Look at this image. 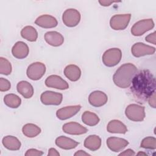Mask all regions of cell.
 <instances>
[{
    "label": "cell",
    "instance_id": "6da1fadb",
    "mask_svg": "<svg viewBox=\"0 0 156 156\" xmlns=\"http://www.w3.org/2000/svg\"><path fill=\"white\" fill-rule=\"evenodd\" d=\"M130 93L133 98L143 103L155 91V78L149 70H141L136 73L130 84Z\"/></svg>",
    "mask_w": 156,
    "mask_h": 156
},
{
    "label": "cell",
    "instance_id": "7a4b0ae2",
    "mask_svg": "<svg viewBox=\"0 0 156 156\" xmlns=\"http://www.w3.org/2000/svg\"><path fill=\"white\" fill-rule=\"evenodd\" d=\"M137 73V68L131 63H124L118 68L113 76L114 83L119 88L130 87L132 80Z\"/></svg>",
    "mask_w": 156,
    "mask_h": 156
},
{
    "label": "cell",
    "instance_id": "3957f363",
    "mask_svg": "<svg viewBox=\"0 0 156 156\" xmlns=\"http://www.w3.org/2000/svg\"><path fill=\"white\" fill-rule=\"evenodd\" d=\"M122 58V52L119 48H110L103 54L102 60L103 63L108 67H113L119 63Z\"/></svg>",
    "mask_w": 156,
    "mask_h": 156
},
{
    "label": "cell",
    "instance_id": "277c9868",
    "mask_svg": "<svg viewBox=\"0 0 156 156\" xmlns=\"http://www.w3.org/2000/svg\"><path fill=\"white\" fill-rule=\"evenodd\" d=\"M125 115L131 121H142L145 118L144 107L135 104H130L125 110Z\"/></svg>",
    "mask_w": 156,
    "mask_h": 156
},
{
    "label": "cell",
    "instance_id": "5b68a950",
    "mask_svg": "<svg viewBox=\"0 0 156 156\" xmlns=\"http://www.w3.org/2000/svg\"><path fill=\"white\" fill-rule=\"evenodd\" d=\"M154 27L152 19H144L135 23L131 28V33L134 36H141Z\"/></svg>",
    "mask_w": 156,
    "mask_h": 156
},
{
    "label": "cell",
    "instance_id": "8992f818",
    "mask_svg": "<svg viewBox=\"0 0 156 156\" xmlns=\"http://www.w3.org/2000/svg\"><path fill=\"white\" fill-rule=\"evenodd\" d=\"M131 18V14H118L113 15L110 20V27L116 30H121L125 29Z\"/></svg>",
    "mask_w": 156,
    "mask_h": 156
},
{
    "label": "cell",
    "instance_id": "52a82bcc",
    "mask_svg": "<svg viewBox=\"0 0 156 156\" xmlns=\"http://www.w3.org/2000/svg\"><path fill=\"white\" fill-rule=\"evenodd\" d=\"M46 72V66L44 63L39 62L31 63L27 69V77L33 80L40 79Z\"/></svg>",
    "mask_w": 156,
    "mask_h": 156
},
{
    "label": "cell",
    "instance_id": "ba28073f",
    "mask_svg": "<svg viewBox=\"0 0 156 156\" xmlns=\"http://www.w3.org/2000/svg\"><path fill=\"white\" fill-rule=\"evenodd\" d=\"M62 21L67 27H75L80 21V13L75 9H66L63 13Z\"/></svg>",
    "mask_w": 156,
    "mask_h": 156
},
{
    "label": "cell",
    "instance_id": "9c48e42d",
    "mask_svg": "<svg viewBox=\"0 0 156 156\" xmlns=\"http://www.w3.org/2000/svg\"><path fill=\"white\" fill-rule=\"evenodd\" d=\"M63 99L62 93L52 91H46L43 92L40 96V100L42 104L49 105H58L61 104Z\"/></svg>",
    "mask_w": 156,
    "mask_h": 156
},
{
    "label": "cell",
    "instance_id": "30bf717a",
    "mask_svg": "<svg viewBox=\"0 0 156 156\" xmlns=\"http://www.w3.org/2000/svg\"><path fill=\"white\" fill-rule=\"evenodd\" d=\"M155 48L143 43H136L131 48V52L135 57H140L146 55L154 54Z\"/></svg>",
    "mask_w": 156,
    "mask_h": 156
},
{
    "label": "cell",
    "instance_id": "8fae6325",
    "mask_svg": "<svg viewBox=\"0 0 156 156\" xmlns=\"http://www.w3.org/2000/svg\"><path fill=\"white\" fill-rule=\"evenodd\" d=\"M45 85L48 87L58 90H66L69 88L68 83L60 76L57 75L49 76L45 80Z\"/></svg>",
    "mask_w": 156,
    "mask_h": 156
},
{
    "label": "cell",
    "instance_id": "7c38bea8",
    "mask_svg": "<svg viewBox=\"0 0 156 156\" xmlns=\"http://www.w3.org/2000/svg\"><path fill=\"white\" fill-rule=\"evenodd\" d=\"M108 101L107 94L101 91L91 92L88 97L89 103L94 107H99L105 105Z\"/></svg>",
    "mask_w": 156,
    "mask_h": 156
},
{
    "label": "cell",
    "instance_id": "4fadbf2b",
    "mask_svg": "<svg viewBox=\"0 0 156 156\" xmlns=\"http://www.w3.org/2000/svg\"><path fill=\"white\" fill-rule=\"evenodd\" d=\"M80 108V105L66 106L58 109L56 112V116L60 120H65L77 114Z\"/></svg>",
    "mask_w": 156,
    "mask_h": 156
},
{
    "label": "cell",
    "instance_id": "5bb4252c",
    "mask_svg": "<svg viewBox=\"0 0 156 156\" xmlns=\"http://www.w3.org/2000/svg\"><path fill=\"white\" fill-rule=\"evenodd\" d=\"M62 130L66 133L74 135H79L86 133L87 129L76 122H69L63 124Z\"/></svg>",
    "mask_w": 156,
    "mask_h": 156
},
{
    "label": "cell",
    "instance_id": "9a60e30c",
    "mask_svg": "<svg viewBox=\"0 0 156 156\" xmlns=\"http://www.w3.org/2000/svg\"><path fill=\"white\" fill-rule=\"evenodd\" d=\"M127 140L119 137H109L107 140V145L108 147L113 152H118L123 150L127 145Z\"/></svg>",
    "mask_w": 156,
    "mask_h": 156
},
{
    "label": "cell",
    "instance_id": "2e32d148",
    "mask_svg": "<svg viewBox=\"0 0 156 156\" xmlns=\"http://www.w3.org/2000/svg\"><path fill=\"white\" fill-rule=\"evenodd\" d=\"M29 52V49L26 43L23 41H17L12 48L13 56L18 59L26 58Z\"/></svg>",
    "mask_w": 156,
    "mask_h": 156
},
{
    "label": "cell",
    "instance_id": "e0dca14e",
    "mask_svg": "<svg viewBox=\"0 0 156 156\" xmlns=\"http://www.w3.org/2000/svg\"><path fill=\"white\" fill-rule=\"evenodd\" d=\"M35 23L37 26L46 29L55 27L58 24L56 18L49 15H42L38 16L36 19Z\"/></svg>",
    "mask_w": 156,
    "mask_h": 156
},
{
    "label": "cell",
    "instance_id": "ac0fdd59",
    "mask_svg": "<svg viewBox=\"0 0 156 156\" xmlns=\"http://www.w3.org/2000/svg\"><path fill=\"white\" fill-rule=\"evenodd\" d=\"M46 42L51 46L57 47L61 46L64 42L63 35L56 31H49L44 34Z\"/></svg>",
    "mask_w": 156,
    "mask_h": 156
},
{
    "label": "cell",
    "instance_id": "d6986e66",
    "mask_svg": "<svg viewBox=\"0 0 156 156\" xmlns=\"http://www.w3.org/2000/svg\"><path fill=\"white\" fill-rule=\"evenodd\" d=\"M55 144L61 149L69 150L76 148L79 144V142L66 137L65 136H60L55 140Z\"/></svg>",
    "mask_w": 156,
    "mask_h": 156
},
{
    "label": "cell",
    "instance_id": "ffe728a7",
    "mask_svg": "<svg viewBox=\"0 0 156 156\" xmlns=\"http://www.w3.org/2000/svg\"><path fill=\"white\" fill-rule=\"evenodd\" d=\"M64 74L69 80L76 82L80 77L81 70L77 65L71 64L67 65L64 69Z\"/></svg>",
    "mask_w": 156,
    "mask_h": 156
},
{
    "label": "cell",
    "instance_id": "44dd1931",
    "mask_svg": "<svg viewBox=\"0 0 156 156\" xmlns=\"http://www.w3.org/2000/svg\"><path fill=\"white\" fill-rule=\"evenodd\" d=\"M16 89L18 92L26 99L32 98L34 94V88L32 85L25 80L19 82L16 85Z\"/></svg>",
    "mask_w": 156,
    "mask_h": 156
},
{
    "label": "cell",
    "instance_id": "7402d4cb",
    "mask_svg": "<svg viewBox=\"0 0 156 156\" xmlns=\"http://www.w3.org/2000/svg\"><path fill=\"white\" fill-rule=\"evenodd\" d=\"M107 130L109 133L124 134L127 132V129L126 125L121 121L117 119H113L108 123Z\"/></svg>",
    "mask_w": 156,
    "mask_h": 156
},
{
    "label": "cell",
    "instance_id": "603a6c76",
    "mask_svg": "<svg viewBox=\"0 0 156 156\" xmlns=\"http://www.w3.org/2000/svg\"><path fill=\"white\" fill-rule=\"evenodd\" d=\"M2 143L7 149L10 151H18L21 147L20 141L15 136L7 135L2 138Z\"/></svg>",
    "mask_w": 156,
    "mask_h": 156
},
{
    "label": "cell",
    "instance_id": "cb8c5ba5",
    "mask_svg": "<svg viewBox=\"0 0 156 156\" xmlns=\"http://www.w3.org/2000/svg\"><path fill=\"white\" fill-rule=\"evenodd\" d=\"M83 144L87 149L91 151H95L100 148L101 139L98 135H91L85 138Z\"/></svg>",
    "mask_w": 156,
    "mask_h": 156
},
{
    "label": "cell",
    "instance_id": "d4e9b609",
    "mask_svg": "<svg viewBox=\"0 0 156 156\" xmlns=\"http://www.w3.org/2000/svg\"><path fill=\"white\" fill-rule=\"evenodd\" d=\"M21 37L29 41H35L38 38V33L36 29L31 26H27L23 27L21 31Z\"/></svg>",
    "mask_w": 156,
    "mask_h": 156
},
{
    "label": "cell",
    "instance_id": "484cf974",
    "mask_svg": "<svg viewBox=\"0 0 156 156\" xmlns=\"http://www.w3.org/2000/svg\"><path fill=\"white\" fill-rule=\"evenodd\" d=\"M82 121L87 126H94L99 123L100 119L96 113L90 111H85L82 115Z\"/></svg>",
    "mask_w": 156,
    "mask_h": 156
},
{
    "label": "cell",
    "instance_id": "4316f807",
    "mask_svg": "<svg viewBox=\"0 0 156 156\" xmlns=\"http://www.w3.org/2000/svg\"><path fill=\"white\" fill-rule=\"evenodd\" d=\"M22 132L26 136L34 138L41 133V129L34 124L27 123L23 127Z\"/></svg>",
    "mask_w": 156,
    "mask_h": 156
},
{
    "label": "cell",
    "instance_id": "83f0119b",
    "mask_svg": "<svg viewBox=\"0 0 156 156\" xmlns=\"http://www.w3.org/2000/svg\"><path fill=\"white\" fill-rule=\"evenodd\" d=\"M4 104L9 107L16 108L21 104V98L16 94L10 93L6 94L4 98Z\"/></svg>",
    "mask_w": 156,
    "mask_h": 156
},
{
    "label": "cell",
    "instance_id": "f1b7e54d",
    "mask_svg": "<svg viewBox=\"0 0 156 156\" xmlns=\"http://www.w3.org/2000/svg\"><path fill=\"white\" fill-rule=\"evenodd\" d=\"M12 70V65L10 62L3 57L0 58V74L4 75H9Z\"/></svg>",
    "mask_w": 156,
    "mask_h": 156
},
{
    "label": "cell",
    "instance_id": "f546056e",
    "mask_svg": "<svg viewBox=\"0 0 156 156\" xmlns=\"http://www.w3.org/2000/svg\"><path fill=\"white\" fill-rule=\"evenodd\" d=\"M140 147L147 149H155L156 139L155 137L147 136L144 138L140 144Z\"/></svg>",
    "mask_w": 156,
    "mask_h": 156
},
{
    "label": "cell",
    "instance_id": "4dcf8cb0",
    "mask_svg": "<svg viewBox=\"0 0 156 156\" xmlns=\"http://www.w3.org/2000/svg\"><path fill=\"white\" fill-rule=\"evenodd\" d=\"M11 87L10 82L6 79L3 77L0 78V91H7L10 90Z\"/></svg>",
    "mask_w": 156,
    "mask_h": 156
},
{
    "label": "cell",
    "instance_id": "1f68e13d",
    "mask_svg": "<svg viewBox=\"0 0 156 156\" xmlns=\"http://www.w3.org/2000/svg\"><path fill=\"white\" fill-rule=\"evenodd\" d=\"M43 154V152L41 151H38L35 149H28L26 154V156H41Z\"/></svg>",
    "mask_w": 156,
    "mask_h": 156
},
{
    "label": "cell",
    "instance_id": "d6a6232c",
    "mask_svg": "<svg viewBox=\"0 0 156 156\" xmlns=\"http://www.w3.org/2000/svg\"><path fill=\"white\" fill-rule=\"evenodd\" d=\"M145 40L147 42L151 43L154 44H156L155 42V32H154L153 33H151L147 35L145 38Z\"/></svg>",
    "mask_w": 156,
    "mask_h": 156
},
{
    "label": "cell",
    "instance_id": "836d02e7",
    "mask_svg": "<svg viewBox=\"0 0 156 156\" xmlns=\"http://www.w3.org/2000/svg\"><path fill=\"white\" fill-rule=\"evenodd\" d=\"M149 104L153 108L156 107V101H155V91L147 99Z\"/></svg>",
    "mask_w": 156,
    "mask_h": 156
},
{
    "label": "cell",
    "instance_id": "e575fe53",
    "mask_svg": "<svg viewBox=\"0 0 156 156\" xmlns=\"http://www.w3.org/2000/svg\"><path fill=\"white\" fill-rule=\"evenodd\" d=\"M135 155V152L131 149H127V150L123 151L122 152L119 154V155H124V156H133Z\"/></svg>",
    "mask_w": 156,
    "mask_h": 156
},
{
    "label": "cell",
    "instance_id": "d590c367",
    "mask_svg": "<svg viewBox=\"0 0 156 156\" xmlns=\"http://www.w3.org/2000/svg\"><path fill=\"white\" fill-rule=\"evenodd\" d=\"M48 156H59L60 154L54 148H50L48 153Z\"/></svg>",
    "mask_w": 156,
    "mask_h": 156
},
{
    "label": "cell",
    "instance_id": "8d00e7d4",
    "mask_svg": "<svg viewBox=\"0 0 156 156\" xmlns=\"http://www.w3.org/2000/svg\"><path fill=\"white\" fill-rule=\"evenodd\" d=\"M75 156H84V155H90V154H89L88 153L86 152L85 151H83V150H79L77 151L74 154Z\"/></svg>",
    "mask_w": 156,
    "mask_h": 156
},
{
    "label": "cell",
    "instance_id": "74e56055",
    "mask_svg": "<svg viewBox=\"0 0 156 156\" xmlns=\"http://www.w3.org/2000/svg\"><path fill=\"white\" fill-rule=\"evenodd\" d=\"M99 4L102 6H109L112 4H113L114 2L113 1H99Z\"/></svg>",
    "mask_w": 156,
    "mask_h": 156
},
{
    "label": "cell",
    "instance_id": "f35d334b",
    "mask_svg": "<svg viewBox=\"0 0 156 156\" xmlns=\"http://www.w3.org/2000/svg\"><path fill=\"white\" fill-rule=\"evenodd\" d=\"M137 155H146L147 154H146V153H144V152H139L138 154H137Z\"/></svg>",
    "mask_w": 156,
    "mask_h": 156
}]
</instances>
